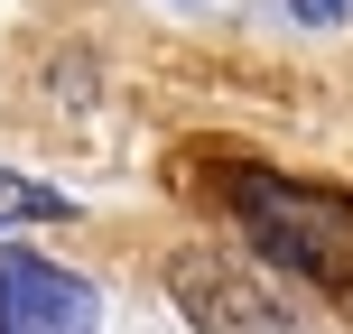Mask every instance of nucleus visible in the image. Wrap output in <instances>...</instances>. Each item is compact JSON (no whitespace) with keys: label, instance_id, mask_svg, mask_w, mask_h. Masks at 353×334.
Listing matches in <instances>:
<instances>
[{"label":"nucleus","instance_id":"4","mask_svg":"<svg viewBox=\"0 0 353 334\" xmlns=\"http://www.w3.org/2000/svg\"><path fill=\"white\" fill-rule=\"evenodd\" d=\"M10 223H65V195H56V186H28V176L0 167V232H10Z\"/></svg>","mask_w":353,"mask_h":334},{"label":"nucleus","instance_id":"1","mask_svg":"<svg viewBox=\"0 0 353 334\" xmlns=\"http://www.w3.org/2000/svg\"><path fill=\"white\" fill-rule=\"evenodd\" d=\"M232 213H242V232L270 251V260H288L298 279L335 288V298L353 288V195L288 186V176L242 167V176H232Z\"/></svg>","mask_w":353,"mask_h":334},{"label":"nucleus","instance_id":"2","mask_svg":"<svg viewBox=\"0 0 353 334\" xmlns=\"http://www.w3.org/2000/svg\"><path fill=\"white\" fill-rule=\"evenodd\" d=\"M0 334H103V298L65 260L0 251Z\"/></svg>","mask_w":353,"mask_h":334},{"label":"nucleus","instance_id":"5","mask_svg":"<svg viewBox=\"0 0 353 334\" xmlns=\"http://www.w3.org/2000/svg\"><path fill=\"white\" fill-rule=\"evenodd\" d=\"M288 10H298V19H316V28H325V19H353V0H288Z\"/></svg>","mask_w":353,"mask_h":334},{"label":"nucleus","instance_id":"3","mask_svg":"<svg viewBox=\"0 0 353 334\" xmlns=\"http://www.w3.org/2000/svg\"><path fill=\"white\" fill-rule=\"evenodd\" d=\"M168 288H176V306L195 316V334H288V306L270 298L251 269L214 260V251H186V260L168 269Z\"/></svg>","mask_w":353,"mask_h":334}]
</instances>
